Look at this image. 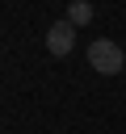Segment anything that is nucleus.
<instances>
[{"label":"nucleus","mask_w":126,"mask_h":134,"mask_svg":"<svg viewBox=\"0 0 126 134\" xmlns=\"http://www.w3.org/2000/svg\"><path fill=\"white\" fill-rule=\"evenodd\" d=\"M88 67H92L97 75H118V71L126 67V50H122L113 38H97V42L88 46Z\"/></svg>","instance_id":"obj_1"},{"label":"nucleus","mask_w":126,"mask_h":134,"mask_svg":"<svg viewBox=\"0 0 126 134\" xmlns=\"http://www.w3.org/2000/svg\"><path fill=\"white\" fill-rule=\"evenodd\" d=\"M71 46H76V25L63 17V21H55V25L46 29V50H50L55 59H67Z\"/></svg>","instance_id":"obj_2"},{"label":"nucleus","mask_w":126,"mask_h":134,"mask_svg":"<svg viewBox=\"0 0 126 134\" xmlns=\"http://www.w3.org/2000/svg\"><path fill=\"white\" fill-rule=\"evenodd\" d=\"M92 17H97V8H92V0H71V4H67V21H71L76 29H80V25H88Z\"/></svg>","instance_id":"obj_3"}]
</instances>
